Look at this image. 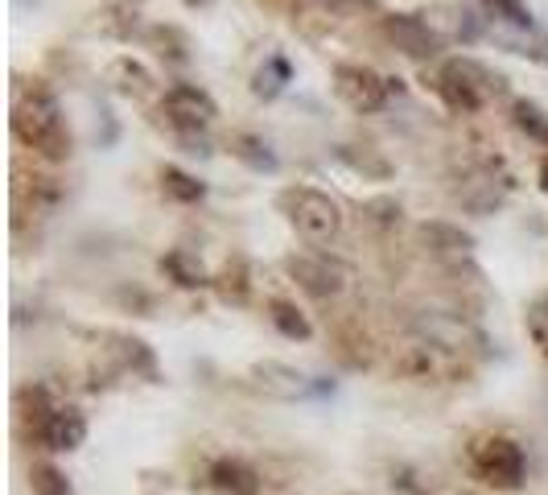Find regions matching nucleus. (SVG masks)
<instances>
[{
    "label": "nucleus",
    "instance_id": "24",
    "mask_svg": "<svg viewBox=\"0 0 548 495\" xmlns=\"http://www.w3.org/2000/svg\"><path fill=\"white\" fill-rule=\"evenodd\" d=\"M540 186H544V190H548V161H544V165H540Z\"/></svg>",
    "mask_w": 548,
    "mask_h": 495
},
{
    "label": "nucleus",
    "instance_id": "1",
    "mask_svg": "<svg viewBox=\"0 0 548 495\" xmlns=\"http://www.w3.org/2000/svg\"><path fill=\"white\" fill-rule=\"evenodd\" d=\"M13 137L50 161L71 157V132H66L62 108L46 83L33 79V83L13 87Z\"/></svg>",
    "mask_w": 548,
    "mask_h": 495
},
{
    "label": "nucleus",
    "instance_id": "15",
    "mask_svg": "<svg viewBox=\"0 0 548 495\" xmlns=\"http://www.w3.org/2000/svg\"><path fill=\"white\" fill-rule=\"evenodd\" d=\"M161 190H165V198H174V203H198V198L207 194V186H202L198 178L174 170V165H165L161 170Z\"/></svg>",
    "mask_w": 548,
    "mask_h": 495
},
{
    "label": "nucleus",
    "instance_id": "20",
    "mask_svg": "<svg viewBox=\"0 0 548 495\" xmlns=\"http://www.w3.org/2000/svg\"><path fill=\"white\" fill-rule=\"evenodd\" d=\"M487 5V13H495L499 21H507V25H516V29H532V13H528V5L524 0H483Z\"/></svg>",
    "mask_w": 548,
    "mask_h": 495
},
{
    "label": "nucleus",
    "instance_id": "17",
    "mask_svg": "<svg viewBox=\"0 0 548 495\" xmlns=\"http://www.w3.org/2000/svg\"><path fill=\"white\" fill-rule=\"evenodd\" d=\"M231 153H235L239 161H248L252 170H277V157H272L268 145L256 141V137H235V141H231Z\"/></svg>",
    "mask_w": 548,
    "mask_h": 495
},
{
    "label": "nucleus",
    "instance_id": "16",
    "mask_svg": "<svg viewBox=\"0 0 548 495\" xmlns=\"http://www.w3.org/2000/svg\"><path fill=\"white\" fill-rule=\"evenodd\" d=\"M29 487H33V495H75L71 479H66V475L54 467V462H33Z\"/></svg>",
    "mask_w": 548,
    "mask_h": 495
},
{
    "label": "nucleus",
    "instance_id": "22",
    "mask_svg": "<svg viewBox=\"0 0 548 495\" xmlns=\"http://www.w3.org/2000/svg\"><path fill=\"white\" fill-rule=\"evenodd\" d=\"M285 79H289V66H285L281 58H272V62H268V75H264V71L256 75V95H277Z\"/></svg>",
    "mask_w": 548,
    "mask_h": 495
},
{
    "label": "nucleus",
    "instance_id": "7",
    "mask_svg": "<svg viewBox=\"0 0 548 495\" xmlns=\"http://www.w3.org/2000/svg\"><path fill=\"white\" fill-rule=\"evenodd\" d=\"M165 112L178 124V132H198L215 120V99L194 83H178L165 91Z\"/></svg>",
    "mask_w": 548,
    "mask_h": 495
},
{
    "label": "nucleus",
    "instance_id": "2",
    "mask_svg": "<svg viewBox=\"0 0 548 495\" xmlns=\"http://www.w3.org/2000/svg\"><path fill=\"white\" fill-rule=\"evenodd\" d=\"M470 458V471L483 479L495 491H520L524 475H528V458L520 450V442H511L503 434H483L466 446Z\"/></svg>",
    "mask_w": 548,
    "mask_h": 495
},
{
    "label": "nucleus",
    "instance_id": "19",
    "mask_svg": "<svg viewBox=\"0 0 548 495\" xmlns=\"http://www.w3.org/2000/svg\"><path fill=\"white\" fill-rule=\"evenodd\" d=\"M516 124L528 132V137H536V141H544L548 145V116L536 108V104H528V99H516Z\"/></svg>",
    "mask_w": 548,
    "mask_h": 495
},
{
    "label": "nucleus",
    "instance_id": "9",
    "mask_svg": "<svg viewBox=\"0 0 548 495\" xmlns=\"http://www.w3.org/2000/svg\"><path fill=\"white\" fill-rule=\"evenodd\" d=\"M38 438H42V446L54 450V454H71V450H79L83 438H87V417H83L75 405H54V409L46 413V421L38 425Z\"/></svg>",
    "mask_w": 548,
    "mask_h": 495
},
{
    "label": "nucleus",
    "instance_id": "11",
    "mask_svg": "<svg viewBox=\"0 0 548 495\" xmlns=\"http://www.w3.org/2000/svg\"><path fill=\"white\" fill-rule=\"evenodd\" d=\"M256 384L268 396H281V401H297V396H310V392H326V384H310V376H301L285 363H256Z\"/></svg>",
    "mask_w": 548,
    "mask_h": 495
},
{
    "label": "nucleus",
    "instance_id": "14",
    "mask_svg": "<svg viewBox=\"0 0 548 495\" xmlns=\"http://www.w3.org/2000/svg\"><path fill=\"white\" fill-rule=\"evenodd\" d=\"M268 322L277 326L285 339H301V343H305V339L314 335L310 318H305V314H301L293 302H285V297H277V302H268Z\"/></svg>",
    "mask_w": 548,
    "mask_h": 495
},
{
    "label": "nucleus",
    "instance_id": "23",
    "mask_svg": "<svg viewBox=\"0 0 548 495\" xmlns=\"http://www.w3.org/2000/svg\"><path fill=\"white\" fill-rule=\"evenodd\" d=\"M112 75H124L128 83H124V91H136V95H141L145 87H149V75L141 71V66H136L132 58H120L116 66H112Z\"/></svg>",
    "mask_w": 548,
    "mask_h": 495
},
{
    "label": "nucleus",
    "instance_id": "5",
    "mask_svg": "<svg viewBox=\"0 0 548 495\" xmlns=\"http://www.w3.org/2000/svg\"><path fill=\"white\" fill-rule=\"evenodd\" d=\"M334 91H338L342 104L355 108V112H380L388 104L392 79H380L371 66L342 62V66H334Z\"/></svg>",
    "mask_w": 548,
    "mask_h": 495
},
{
    "label": "nucleus",
    "instance_id": "6",
    "mask_svg": "<svg viewBox=\"0 0 548 495\" xmlns=\"http://www.w3.org/2000/svg\"><path fill=\"white\" fill-rule=\"evenodd\" d=\"M285 269L305 293H314V297H338L342 285H347V269L326 260V256H289Z\"/></svg>",
    "mask_w": 548,
    "mask_h": 495
},
{
    "label": "nucleus",
    "instance_id": "8",
    "mask_svg": "<svg viewBox=\"0 0 548 495\" xmlns=\"http://www.w3.org/2000/svg\"><path fill=\"white\" fill-rule=\"evenodd\" d=\"M417 335L425 343H433L437 351H466V347H483V335L458 314H425L417 318Z\"/></svg>",
    "mask_w": 548,
    "mask_h": 495
},
{
    "label": "nucleus",
    "instance_id": "18",
    "mask_svg": "<svg viewBox=\"0 0 548 495\" xmlns=\"http://www.w3.org/2000/svg\"><path fill=\"white\" fill-rule=\"evenodd\" d=\"M528 339L536 343L540 355H548V293H540L528 306Z\"/></svg>",
    "mask_w": 548,
    "mask_h": 495
},
{
    "label": "nucleus",
    "instance_id": "21",
    "mask_svg": "<svg viewBox=\"0 0 548 495\" xmlns=\"http://www.w3.org/2000/svg\"><path fill=\"white\" fill-rule=\"evenodd\" d=\"M165 273H174V281L186 285V289L207 285V273H202L198 264H186V252H169V256H165Z\"/></svg>",
    "mask_w": 548,
    "mask_h": 495
},
{
    "label": "nucleus",
    "instance_id": "4",
    "mask_svg": "<svg viewBox=\"0 0 548 495\" xmlns=\"http://www.w3.org/2000/svg\"><path fill=\"white\" fill-rule=\"evenodd\" d=\"M433 87L454 112H478L487 104V91L499 87V79H491V71H483V66L470 62V58H450L441 66Z\"/></svg>",
    "mask_w": 548,
    "mask_h": 495
},
{
    "label": "nucleus",
    "instance_id": "12",
    "mask_svg": "<svg viewBox=\"0 0 548 495\" xmlns=\"http://www.w3.org/2000/svg\"><path fill=\"white\" fill-rule=\"evenodd\" d=\"M211 487L223 495H260V475L239 458H219L211 467Z\"/></svg>",
    "mask_w": 548,
    "mask_h": 495
},
{
    "label": "nucleus",
    "instance_id": "13",
    "mask_svg": "<svg viewBox=\"0 0 548 495\" xmlns=\"http://www.w3.org/2000/svg\"><path fill=\"white\" fill-rule=\"evenodd\" d=\"M421 240L437 252V256H466L474 248V240L466 236V231L450 227V223H425L421 227Z\"/></svg>",
    "mask_w": 548,
    "mask_h": 495
},
{
    "label": "nucleus",
    "instance_id": "10",
    "mask_svg": "<svg viewBox=\"0 0 548 495\" xmlns=\"http://www.w3.org/2000/svg\"><path fill=\"white\" fill-rule=\"evenodd\" d=\"M384 33L396 42V50L413 54V58H433V54L441 50L437 33H433L421 17H413V13H392V17L384 21Z\"/></svg>",
    "mask_w": 548,
    "mask_h": 495
},
{
    "label": "nucleus",
    "instance_id": "3",
    "mask_svg": "<svg viewBox=\"0 0 548 495\" xmlns=\"http://www.w3.org/2000/svg\"><path fill=\"white\" fill-rule=\"evenodd\" d=\"M281 211L293 219V227L301 231L310 244H334L342 231V211L330 194L314 190V186H293L281 194Z\"/></svg>",
    "mask_w": 548,
    "mask_h": 495
}]
</instances>
